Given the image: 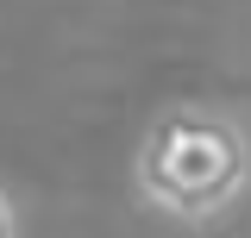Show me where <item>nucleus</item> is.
Segmentation results:
<instances>
[{
  "label": "nucleus",
  "instance_id": "obj_1",
  "mask_svg": "<svg viewBox=\"0 0 251 238\" xmlns=\"http://www.w3.org/2000/svg\"><path fill=\"white\" fill-rule=\"evenodd\" d=\"M132 182L170 219H220L251 188V138L220 107H170L151 119L132 157Z\"/></svg>",
  "mask_w": 251,
  "mask_h": 238
},
{
  "label": "nucleus",
  "instance_id": "obj_2",
  "mask_svg": "<svg viewBox=\"0 0 251 238\" xmlns=\"http://www.w3.org/2000/svg\"><path fill=\"white\" fill-rule=\"evenodd\" d=\"M0 238H19V219H13V201H6V188H0Z\"/></svg>",
  "mask_w": 251,
  "mask_h": 238
}]
</instances>
